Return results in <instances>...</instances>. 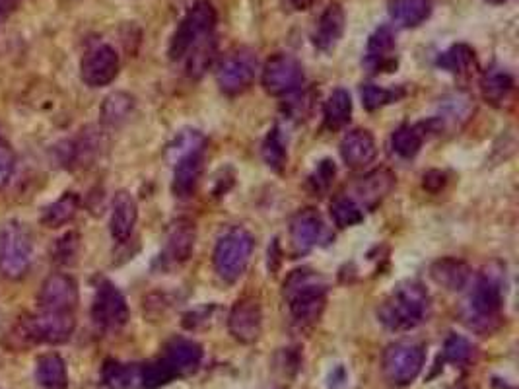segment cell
Here are the masks:
<instances>
[{
	"label": "cell",
	"mask_w": 519,
	"mask_h": 389,
	"mask_svg": "<svg viewBox=\"0 0 519 389\" xmlns=\"http://www.w3.org/2000/svg\"><path fill=\"white\" fill-rule=\"evenodd\" d=\"M504 308V273L496 263L488 265L479 275L469 298L463 304V323L479 335H492L502 325Z\"/></svg>",
	"instance_id": "cell-1"
},
{
	"label": "cell",
	"mask_w": 519,
	"mask_h": 389,
	"mask_svg": "<svg viewBox=\"0 0 519 389\" xmlns=\"http://www.w3.org/2000/svg\"><path fill=\"white\" fill-rule=\"evenodd\" d=\"M430 316V294L416 281L397 284L378 308V319L389 331H411Z\"/></svg>",
	"instance_id": "cell-2"
},
{
	"label": "cell",
	"mask_w": 519,
	"mask_h": 389,
	"mask_svg": "<svg viewBox=\"0 0 519 389\" xmlns=\"http://www.w3.org/2000/svg\"><path fill=\"white\" fill-rule=\"evenodd\" d=\"M284 300L300 325H313L327 306V284L312 269H296L284 281Z\"/></svg>",
	"instance_id": "cell-3"
},
{
	"label": "cell",
	"mask_w": 519,
	"mask_h": 389,
	"mask_svg": "<svg viewBox=\"0 0 519 389\" xmlns=\"http://www.w3.org/2000/svg\"><path fill=\"white\" fill-rule=\"evenodd\" d=\"M216 22H218L216 8L207 0H201L193 8H189L185 18L173 32L172 41L168 47V55L173 63L185 61V57L191 51H195L199 45L214 39Z\"/></svg>",
	"instance_id": "cell-4"
},
{
	"label": "cell",
	"mask_w": 519,
	"mask_h": 389,
	"mask_svg": "<svg viewBox=\"0 0 519 389\" xmlns=\"http://www.w3.org/2000/svg\"><path fill=\"white\" fill-rule=\"evenodd\" d=\"M74 327V312L37 310L35 314L24 316L16 323V335L12 337L24 345H63L72 337Z\"/></svg>",
	"instance_id": "cell-5"
},
{
	"label": "cell",
	"mask_w": 519,
	"mask_h": 389,
	"mask_svg": "<svg viewBox=\"0 0 519 389\" xmlns=\"http://www.w3.org/2000/svg\"><path fill=\"white\" fill-rule=\"evenodd\" d=\"M34 238L30 230L16 220L0 226V275L10 281L26 277L32 265Z\"/></svg>",
	"instance_id": "cell-6"
},
{
	"label": "cell",
	"mask_w": 519,
	"mask_h": 389,
	"mask_svg": "<svg viewBox=\"0 0 519 389\" xmlns=\"http://www.w3.org/2000/svg\"><path fill=\"white\" fill-rule=\"evenodd\" d=\"M253 248H255V240L245 228L238 226L228 230L218 240L212 255L214 271L218 273V277L226 283H236L251 261Z\"/></svg>",
	"instance_id": "cell-7"
},
{
	"label": "cell",
	"mask_w": 519,
	"mask_h": 389,
	"mask_svg": "<svg viewBox=\"0 0 519 389\" xmlns=\"http://www.w3.org/2000/svg\"><path fill=\"white\" fill-rule=\"evenodd\" d=\"M426 362L424 345L413 341L393 343L383 351L381 370L391 388H407L420 376Z\"/></svg>",
	"instance_id": "cell-8"
},
{
	"label": "cell",
	"mask_w": 519,
	"mask_h": 389,
	"mask_svg": "<svg viewBox=\"0 0 519 389\" xmlns=\"http://www.w3.org/2000/svg\"><path fill=\"white\" fill-rule=\"evenodd\" d=\"M257 74V55L251 49H234L218 65L216 82L228 96H238L251 88Z\"/></svg>",
	"instance_id": "cell-9"
},
{
	"label": "cell",
	"mask_w": 519,
	"mask_h": 389,
	"mask_svg": "<svg viewBox=\"0 0 519 389\" xmlns=\"http://www.w3.org/2000/svg\"><path fill=\"white\" fill-rule=\"evenodd\" d=\"M306 74L302 63L288 53L273 55L263 67V88L271 96H290L304 86Z\"/></svg>",
	"instance_id": "cell-10"
},
{
	"label": "cell",
	"mask_w": 519,
	"mask_h": 389,
	"mask_svg": "<svg viewBox=\"0 0 519 389\" xmlns=\"http://www.w3.org/2000/svg\"><path fill=\"white\" fill-rule=\"evenodd\" d=\"M131 318L129 304L123 292L109 281H102L96 288L92 302V321L107 333L123 329Z\"/></svg>",
	"instance_id": "cell-11"
},
{
	"label": "cell",
	"mask_w": 519,
	"mask_h": 389,
	"mask_svg": "<svg viewBox=\"0 0 519 389\" xmlns=\"http://www.w3.org/2000/svg\"><path fill=\"white\" fill-rule=\"evenodd\" d=\"M80 294L78 284L65 273H55L41 286L37 294V310L53 312H74L78 306Z\"/></svg>",
	"instance_id": "cell-12"
},
{
	"label": "cell",
	"mask_w": 519,
	"mask_h": 389,
	"mask_svg": "<svg viewBox=\"0 0 519 389\" xmlns=\"http://www.w3.org/2000/svg\"><path fill=\"white\" fill-rule=\"evenodd\" d=\"M119 55L111 45H98L90 49L80 65L82 80L92 88H104L119 74Z\"/></svg>",
	"instance_id": "cell-13"
},
{
	"label": "cell",
	"mask_w": 519,
	"mask_h": 389,
	"mask_svg": "<svg viewBox=\"0 0 519 389\" xmlns=\"http://www.w3.org/2000/svg\"><path fill=\"white\" fill-rule=\"evenodd\" d=\"M397 185V176L389 168H378L352 185V197L362 211H374Z\"/></svg>",
	"instance_id": "cell-14"
},
{
	"label": "cell",
	"mask_w": 519,
	"mask_h": 389,
	"mask_svg": "<svg viewBox=\"0 0 519 389\" xmlns=\"http://www.w3.org/2000/svg\"><path fill=\"white\" fill-rule=\"evenodd\" d=\"M230 335L243 345H253L263 331V310L259 300L242 298L234 304L228 316Z\"/></svg>",
	"instance_id": "cell-15"
},
{
	"label": "cell",
	"mask_w": 519,
	"mask_h": 389,
	"mask_svg": "<svg viewBox=\"0 0 519 389\" xmlns=\"http://www.w3.org/2000/svg\"><path fill=\"white\" fill-rule=\"evenodd\" d=\"M346 16L341 2H331L321 16L317 18V24L313 28V47L321 53H331L337 49L345 34Z\"/></svg>",
	"instance_id": "cell-16"
},
{
	"label": "cell",
	"mask_w": 519,
	"mask_h": 389,
	"mask_svg": "<svg viewBox=\"0 0 519 389\" xmlns=\"http://www.w3.org/2000/svg\"><path fill=\"white\" fill-rule=\"evenodd\" d=\"M203 347L187 337H173L172 341L166 345L164 351V362L172 368L175 378L189 376L199 370L203 362Z\"/></svg>",
	"instance_id": "cell-17"
},
{
	"label": "cell",
	"mask_w": 519,
	"mask_h": 389,
	"mask_svg": "<svg viewBox=\"0 0 519 389\" xmlns=\"http://www.w3.org/2000/svg\"><path fill=\"white\" fill-rule=\"evenodd\" d=\"M323 232L321 214L315 209H304L290 220V246L296 255H306L315 248Z\"/></svg>",
	"instance_id": "cell-18"
},
{
	"label": "cell",
	"mask_w": 519,
	"mask_h": 389,
	"mask_svg": "<svg viewBox=\"0 0 519 389\" xmlns=\"http://www.w3.org/2000/svg\"><path fill=\"white\" fill-rule=\"evenodd\" d=\"M139 220V207L129 191H117L111 205V236L117 244L129 242Z\"/></svg>",
	"instance_id": "cell-19"
},
{
	"label": "cell",
	"mask_w": 519,
	"mask_h": 389,
	"mask_svg": "<svg viewBox=\"0 0 519 389\" xmlns=\"http://www.w3.org/2000/svg\"><path fill=\"white\" fill-rule=\"evenodd\" d=\"M395 36L389 26H380L366 45L364 67L370 72H387L395 67Z\"/></svg>",
	"instance_id": "cell-20"
},
{
	"label": "cell",
	"mask_w": 519,
	"mask_h": 389,
	"mask_svg": "<svg viewBox=\"0 0 519 389\" xmlns=\"http://www.w3.org/2000/svg\"><path fill=\"white\" fill-rule=\"evenodd\" d=\"M173 170L172 191L177 199H189L195 191L205 170V150L193 152L177 160Z\"/></svg>",
	"instance_id": "cell-21"
},
{
	"label": "cell",
	"mask_w": 519,
	"mask_h": 389,
	"mask_svg": "<svg viewBox=\"0 0 519 389\" xmlns=\"http://www.w3.org/2000/svg\"><path fill=\"white\" fill-rule=\"evenodd\" d=\"M341 156H343L346 166L352 170L372 164L378 156V146H376L374 135L366 129H354V131L346 133L345 139L341 142Z\"/></svg>",
	"instance_id": "cell-22"
},
{
	"label": "cell",
	"mask_w": 519,
	"mask_h": 389,
	"mask_svg": "<svg viewBox=\"0 0 519 389\" xmlns=\"http://www.w3.org/2000/svg\"><path fill=\"white\" fill-rule=\"evenodd\" d=\"M430 277L434 279V283L440 284L442 288H446L450 292H459V290L469 286L473 271L461 259L444 257L430 267Z\"/></svg>",
	"instance_id": "cell-23"
},
{
	"label": "cell",
	"mask_w": 519,
	"mask_h": 389,
	"mask_svg": "<svg viewBox=\"0 0 519 389\" xmlns=\"http://www.w3.org/2000/svg\"><path fill=\"white\" fill-rule=\"evenodd\" d=\"M473 113V100L467 94H451L440 104V115L424 123L426 129L440 131L444 127H461Z\"/></svg>",
	"instance_id": "cell-24"
},
{
	"label": "cell",
	"mask_w": 519,
	"mask_h": 389,
	"mask_svg": "<svg viewBox=\"0 0 519 389\" xmlns=\"http://www.w3.org/2000/svg\"><path fill=\"white\" fill-rule=\"evenodd\" d=\"M197 242V228L191 220L181 218L173 222L168 234V244H166V259L172 263H183L191 257Z\"/></svg>",
	"instance_id": "cell-25"
},
{
	"label": "cell",
	"mask_w": 519,
	"mask_h": 389,
	"mask_svg": "<svg viewBox=\"0 0 519 389\" xmlns=\"http://www.w3.org/2000/svg\"><path fill=\"white\" fill-rule=\"evenodd\" d=\"M35 380L43 389L69 388V370L63 356L57 353L41 354L35 366Z\"/></svg>",
	"instance_id": "cell-26"
},
{
	"label": "cell",
	"mask_w": 519,
	"mask_h": 389,
	"mask_svg": "<svg viewBox=\"0 0 519 389\" xmlns=\"http://www.w3.org/2000/svg\"><path fill=\"white\" fill-rule=\"evenodd\" d=\"M432 8V0H393L389 12L399 28H418L430 18Z\"/></svg>",
	"instance_id": "cell-27"
},
{
	"label": "cell",
	"mask_w": 519,
	"mask_h": 389,
	"mask_svg": "<svg viewBox=\"0 0 519 389\" xmlns=\"http://www.w3.org/2000/svg\"><path fill=\"white\" fill-rule=\"evenodd\" d=\"M80 209V197L76 193H65L61 195L55 203H51L49 207L43 209L41 213V224L49 230H57V228H63L67 226L69 222L74 220V216L78 214Z\"/></svg>",
	"instance_id": "cell-28"
},
{
	"label": "cell",
	"mask_w": 519,
	"mask_h": 389,
	"mask_svg": "<svg viewBox=\"0 0 519 389\" xmlns=\"http://www.w3.org/2000/svg\"><path fill=\"white\" fill-rule=\"evenodd\" d=\"M481 92L490 106H504V102L514 92V78L504 69H490L481 80Z\"/></svg>",
	"instance_id": "cell-29"
},
{
	"label": "cell",
	"mask_w": 519,
	"mask_h": 389,
	"mask_svg": "<svg viewBox=\"0 0 519 389\" xmlns=\"http://www.w3.org/2000/svg\"><path fill=\"white\" fill-rule=\"evenodd\" d=\"M352 115V98L345 88H337L331 92L323 107V119L325 127L329 131H339L348 125Z\"/></svg>",
	"instance_id": "cell-30"
},
{
	"label": "cell",
	"mask_w": 519,
	"mask_h": 389,
	"mask_svg": "<svg viewBox=\"0 0 519 389\" xmlns=\"http://www.w3.org/2000/svg\"><path fill=\"white\" fill-rule=\"evenodd\" d=\"M140 366L119 360H105L102 384L107 389H131L139 386Z\"/></svg>",
	"instance_id": "cell-31"
},
{
	"label": "cell",
	"mask_w": 519,
	"mask_h": 389,
	"mask_svg": "<svg viewBox=\"0 0 519 389\" xmlns=\"http://www.w3.org/2000/svg\"><path fill=\"white\" fill-rule=\"evenodd\" d=\"M133 109H135L133 96H129L125 92H113L104 100L102 123L109 129H117L131 117Z\"/></svg>",
	"instance_id": "cell-32"
},
{
	"label": "cell",
	"mask_w": 519,
	"mask_h": 389,
	"mask_svg": "<svg viewBox=\"0 0 519 389\" xmlns=\"http://www.w3.org/2000/svg\"><path fill=\"white\" fill-rule=\"evenodd\" d=\"M436 65L451 74H465L475 67V49L467 43H455L438 55Z\"/></svg>",
	"instance_id": "cell-33"
},
{
	"label": "cell",
	"mask_w": 519,
	"mask_h": 389,
	"mask_svg": "<svg viewBox=\"0 0 519 389\" xmlns=\"http://www.w3.org/2000/svg\"><path fill=\"white\" fill-rule=\"evenodd\" d=\"M424 123L422 125H403L391 137V148L405 160L415 158L424 142Z\"/></svg>",
	"instance_id": "cell-34"
},
{
	"label": "cell",
	"mask_w": 519,
	"mask_h": 389,
	"mask_svg": "<svg viewBox=\"0 0 519 389\" xmlns=\"http://www.w3.org/2000/svg\"><path fill=\"white\" fill-rule=\"evenodd\" d=\"M261 154H263V160L265 164L277 172L282 174L286 164H288V148H286V139H284V133L280 127H273L269 131V135L265 137L263 146H261Z\"/></svg>",
	"instance_id": "cell-35"
},
{
	"label": "cell",
	"mask_w": 519,
	"mask_h": 389,
	"mask_svg": "<svg viewBox=\"0 0 519 389\" xmlns=\"http://www.w3.org/2000/svg\"><path fill=\"white\" fill-rule=\"evenodd\" d=\"M175 380L172 368L164 362V358L146 362L140 366L139 386L142 389H160Z\"/></svg>",
	"instance_id": "cell-36"
},
{
	"label": "cell",
	"mask_w": 519,
	"mask_h": 389,
	"mask_svg": "<svg viewBox=\"0 0 519 389\" xmlns=\"http://www.w3.org/2000/svg\"><path fill=\"white\" fill-rule=\"evenodd\" d=\"M72 144V162L74 166H88L98 150H100V135L94 127H88L82 131V135L76 139Z\"/></svg>",
	"instance_id": "cell-37"
},
{
	"label": "cell",
	"mask_w": 519,
	"mask_h": 389,
	"mask_svg": "<svg viewBox=\"0 0 519 389\" xmlns=\"http://www.w3.org/2000/svg\"><path fill=\"white\" fill-rule=\"evenodd\" d=\"M442 356H444L446 362L463 368V366L471 364V360L475 358V345L467 337L451 333L450 337L446 339V343H444V353H442Z\"/></svg>",
	"instance_id": "cell-38"
},
{
	"label": "cell",
	"mask_w": 519,
	"mask_h": 389,
	"mask_svg": "<svg viewBox=\"0 0 519 389\" xmlns=\"http://www.w3.org/2000/svg\"><path fill=\"white\" fill-rule=\"evenodd\" d=\"M207 146V139L199 133V131H183L175 137V141L168 146V160L175 164L177 160H181L183 156L187 154H193V152H199V150H205Z\"/></svg>",
	"instance_id": "cell-39"
},
{
	"label": "cell",
	"mask_w": 519,
	"mask_h": 389,
	"mask_svg": "<svg viewBox=\"0 0 519 389\" xmlns=\"http://www.w3.org/2000/svg\"><path fill=\"white\" fill-rule=\"evenodd\" d=\"M331 216L339 228H350V226L362 222L364 211L360 209V205L354 199L343 195L331 203Z\"/></svg>",
	"instance_id": "cell-40"
},
{
	"label": "cell",
	"mask_w": 519,
	"mask_h": 389,
	"mask_svg": "<svg viewBox=\"0 0 519 389\" xmlns=\"http://www.w3.org/2000/svg\"><path fill=\"white\" fill-rule=\"evenodd\" d=\"M360 96H362V106L366 107L368 111H376L380 107L401 100L405 96V90H401V88L399 90H387V88H381L376 84H366V86H362Z\"/></svg>",
	"instance_id": "cell-41"
},
{
	"label": "cell",
	"mask_w": 519,
	"mask_h": 389,
	"mask_svg": "<svg viewBox=\"0 0 519 389\" xmlns=\"http://www.w3.org/2000/svg\"><path fill=\"white\" fill-rule=\"evenodd\" d=\"M335 176H337L335 162L333 160H323V162L317 164L315 172L308 179V185H310V189H312L315 195H321V193H325L331 187Z\"/></svg>",
	"instance_id": "cell-42"
},
{
	"label": "cell",
	"mask_w": 519,
	"mask_h": 389,
	"mask_svg": "<svg viewBox=\"0 0 519 389\" xmlns=\"http://www.w3.org/2000/svg\"><path fill=\"white\" fill-rule=\"evenodd\" d=\"M80 242V236L76 234V232H69V234H65L59 242H57V246H55V261L59 263V265H70V263H74V259H76V255H78V244Z\"/></svg>",
	"instance_id": "cell-43"
},
{
	"label": "cell",
	"mask_w": 519,
	"mask_h": 389,
	"mask_svg": "<svg viewBox=\"0 0 519 389\" xmlns=\"http://www.w3.org/2000/svg\"><path fill=\"white\" fill-rule=\"evenodd\" d=\"M14 168H16L14 150L8 144L0 142V189L8 185V181L12 179V174H14Z\"/></svg>",
	"instance_id": "cell-44"
},
{
	"label": "cell",
	"mask_w": 519,
	"mask_h": 389,
	"mask_svg": "<svg viewBox=\"0 0 519 389\" xmlns=\"http://www.w3.org/2000/svg\"><path fill=\"white\" fill-rule=\"evenodd\" d=\"M290 96H292V98L288 100V107H286L288 115H290L292 119H306V117L310 115V111H312L310 98H308L306 94H300V90L294 92V94H290Z\"/></svg>",
	"instance_id": "cell-45"
},
{
	"label": "cell",
	"mask_w": 519,
	"mask_h": 389,
	"mask_svg": "<svg viewBox=\"0 0 519 389\" xmlns=\"http://www.w3.org/2000/svg\"><path fill=\"white\" fill-rule=\"evenodd\" d=\"M446 181H448V177L444 172H438V170H432V172H428L426 176H424V189H428L430 193H438L440 189H444V185H446Z\"/></svg>",
	"instance_id": "cell-46"
},
{
	"label": "cell",
	"mask_w": 519,
	"mask_h": 389,
	"mask_svg": "<svg viewBox=\"0 0 519 389\" xmlns=\"http://www.w3.org/2000/svg\"><path fill=\"white\" fill-rule=\"evenodd\" d=\"M346 384V372L343 366H339L333 374H331V378H329V388L331 389H341L345 388Z\"/></svg>",
	"instance_id": "cell-47"
},
{
	"label": "cell",
	"mask_w": 519,
	"mask_h": 389,
	"mask_svg": "<svg viewBox=\"0 0 519 389\" xmlns=\"http://www.w3.org/2000/svg\"><path fill=\"white\" fill-rule=\"evenodd\" d=\"M20 6V0H0V22L8 18L12 12H16Z\"/></svg>",
	"instance_id": "cell-48"
},
{
	"label": "cell",
	"mask_w": 519,
	"mask_h": 389,
	"mask_svg": "<svg viewBox=\"0 0 519 389\" xmlns=\"http://www.w3.org/2000/svg\"><path fill=\"white\" fill-rule=\"evenodd\" d=\"M290 2V6L294 8V10H298V12H308V10H312L313 6H317L321 0H288Z\"/></svg>",
	"instance_id": "cell-49"
},
{
	"label": "cell",
	"mask_w": 519,
	"mask_h": 389,
	"mask_svg": "<svg viewBox=\"0 0 519 389\" xmlns=\"http://www.w3.org/2000/svg\"><path fill=\"white\" fill-rule=\"evenodd\" d=\"M486 2H490V4H504V2H508V0H486Z\"/></svg>",
	"instance_id": "cell-50"
}]
</instances>
